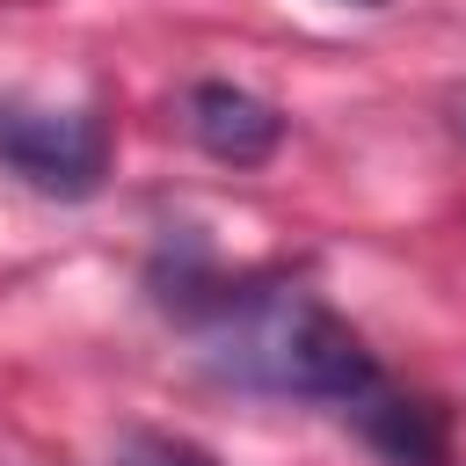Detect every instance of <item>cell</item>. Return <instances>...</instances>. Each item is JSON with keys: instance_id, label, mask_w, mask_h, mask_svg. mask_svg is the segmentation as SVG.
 Here are the masks:
<instances>
[{"instance_id": "obj_4", "label": "cell", "mask_w": 466, "mask_h": 466, "mask_svg": "<svg viewBox=\"0 0 466 466\" xmlns=\"http://www.w3.org/2000/svg\"><path fill=\"white\" fill-rule=\"evenodd\" d=\"M109 466H218L197 437H175V430H131L116 451H109Z\"/></svg>"}, {"instance_id": "obj_3", "label": "cell", "mask_w": 466, "mask_h": 466, "mask_svg": "<svg viewBox=\"0 0 466 466\" xmlns=\"http://www.w3.org/2000/svg\"><path fill=\"white\" fill-rule=\"evenodd\" d=\"M182 124L189 138L226 160V167H262L277 146H284V116L277 102H262L255 87H233V80H197L189 102H182Z\"/></svg>"}, {"instance_id": "obj_5", "label": "cell", "mask_w": 466, "mask_h": 466, "mask_svg": "<svg viewBox=\"0 0 466 466\" xmlns=\"http://www.w3.org/2000/svg\"><path fill=\"white\" fill-rule=\"evenodd\" d=\"M364 7H371V0H364Z\"/></svg>"}, {"instance_id": "obj_1", "label": "cell", "mask_w": 466, "mask_h": 466, "mask_svg": "<svg viewBox=\"0 0 466 466\" xmlns=\"http://www.w3.org/2000/svg\"><path fill=\"white\" fill-rule=\"evenodd\" d=\"M204 350L240 386L342 415L386 466H451L437 408L415 400L408 386H393L386 364L364 350V335L335 306H320L313 291H233V299H218Z\"/></svg>"}, {"instance_id": "obj_2", "label": "cell", "mask_w": 466, "mask_h": 466, "mask_svg": "<svg viewBox=\"0 0 466 466\" xmlns=\"http://www.w3.org/2000/svg\"><path fill=\"white\" fill-rule=\"evenodd\" d=\"M0 167L44 197H95L109 175V124L95 109L0 102Z\"/></svg>"}]
</instances>
